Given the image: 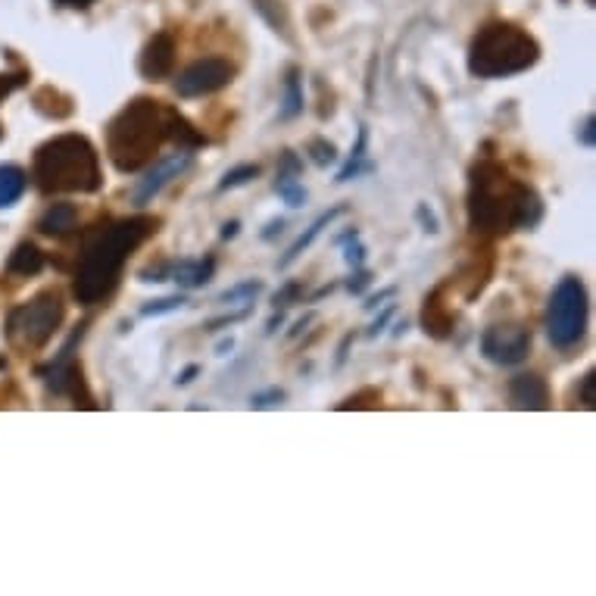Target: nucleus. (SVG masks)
I'll use <instances>...</instances> for the list:
<instances>
[{
    "label": "nucleus",
    "mask_w": 596,
    "mask_h": 596,
    "mask_svg": "<svg viewBox=\"0 0 596 596\" xmlns=\"http://www.w3.org/2000/svg\"><path fill=\"white\" fill-rule=\"evenodd\" d=\"M166 141L194 150L203 144V135L178 110L153 97H138L125 103L107 125V157L122 175H132L150 166Z\"/></svg>",
    "instance_id": "1"
},
{
    "label": "nucleus",
    "mask_w": 596,
    "mask_h": 596,
    "mask_svg": "<svg viewBox=\"0 0 596 596\" xmlns=\"http://www.w3.org/2000/svg\"><path fill=\"white\" fill-rule=\"evenodd\" d=\"M160 231L157 216H128L116 222L94 225L79 250V263L72 275V294L82 306H97L107 300L116 288L122 269L147 238Z\"/></svg>",
    "instance_id": "2"
},
{
    "label": "nucleus",
    "mask_w": 596,
    "mask_h": 596,
    "mask_svg": "<svg viewBox=\"0 0 596 596\" xmlns=\"http://www.w3.org/2000/svg\"><path fill=\"white\" fill-rule=\"evenodd\" d=\"M469 228L481 238H503L512 231H531L543 219L540 194L509 175L494 160H478L469 169Z\"/></svg>",
    "instance_id": "3"
},
{
    "label": "nucleus",
    "mask_w": 596,
    "mask_h": 596,
    "mask_svg": "<svg viewBox=\"0 0 596 596\" xmlns=\"http://www.w3.org/2000/svg\"><path fill=\"white\" fill-rule=\"evenodd\" d=\"M32 178L41 194H97L103 188L97 147L75 132H63L35 150Z\"/></svg>",
    "instance_id": "4"
},
{
    "label": "nucleus",
    "mask_w": 596,
    "mask_h": 596,
    "mask_svg": "<svg viewBox=\"0 0 596 596\" xmlns=\"http://www.w3.org/2000/svg\"><path fill=\"white\" fill-rule=\"evenodd\" d=\"M540 60V44L515 22H487L469 44V72L475 79H512Z\"/></svg>",
    "instance_id": "5"
},
{
    "label": "nucleus",
    "mask_w": 596,
    "mask_h": 596,
    "mask_svg": "<svg viewBox=\"0 0 596 596\" xmlns=\"http://www.w3.org/2000/svg\"><path fill=\"white\" fill-rule=\"evenodd\" d=\"M63 316H66V303L60 291H41L38 297L10 309L7 341L22 353H35L50 344V338L63 325Z\"/></svg>",
    "instance_id": "6"
},
{
    "label": "nucleus",
    "mask_w": 596,
    "mask_h": 596,
    "mask_svg": "<svg viewBox=\"0 0 596 596\" xmlns=\"http://www.w3.org/2000/svg\"><path fill=\"white\" fill-rule=\"evenodd\" d=\"M590 300L587 288L578 275H565L547 303V338L556 350H572L584 341L587 334Z\"/></svg>",
    "instance_id": "7"
},
{
    "label": "nucleus",
    "mask_w": 596,
    "mask_h": 596,
    "mask_svg": "<svg viewBox=\"0 0 596 596\" xmlns=\"http://www.w3.org/2000/svg\"><path fill=\"white\" fill-rule=\"evenodd\" d=\"M235 82V66L222 57H203L191 63L185 72L175 79V94L178 97H206L228 88Z\"/></svg>",
    "instance_id": "8"
},
{
    "label": "nucleus",
    "mask_w": 596,
    "mask_h": 596,
    "mask_svg": "<svg viewBox=\"0 0 596 596\" xmlns=\"http://www.w3.org/2000/svg\"><path fill=\"white\" fill-rule=\"evenodd\" d=\"M531 353V331L525 325H490L481 334V356L494 366H518Z\"/></svg>",
    "instance_id": "9"
},
{
    "label": "nucleus",
    "mask_w": 596,
    "mask_h": 596,
    "mask_svg": "<svg viewBox=\"0 0 596 596\" xmlns=\"http://www.w3.org/2000/svg\"><path fill=\"white\" fill-rule=\"evenodd\" d=\"M194 163V153L185 150V147H178L175 153H169V157L157 160L153 163V169H147V175L138 181V188H135V206H147L153 197H157L169 181H175L178 175H185Z\"/></svg>",
    "instance_id": "10"
},
{
    "label": "nucleus",
    "mask_w": 596,
    "mask_h": 596,
    "mask_svg": "<svg viewBox=\"0 0 596 596\" xmlns=\"http://www.w3.org/2000/svg\"><path fill=\"white\" fill-rule=\"evenodd\" d=\"M175 69V38L169 32H157L141 50L138 72L147 82H163Z\"/></svg>",
    "instance_id": "11"
},
{
    "label": "nucleus",
    "mask_w": 596,
    "mask_h": 596,
    "mask_svg": "<svg viewBox=\"0 0 596 596\" xmlns=\"http://www.w3.org/2000/svg\"><path fill=\"white\" fill-rule=\"evenodd\" d=\"M303 160L297 157L294 150H284L281 160H278V172H275V194L291 206V210H300L306 203V188H303Z\"/></svg>",
    "instance_id": "12"
},
{
    "label": "nucleus",
    "mask_w": 596,
    "mask_h": 596,
    "mask_svg": "<svg viewBox=\"0 0 596 596\" xmlns=\"http://www.w3.org/2000/svg\"><path fill=\"white\" fill-rule=\"evenodd\" d=\"M509 403L512 409H531V412L550 409V384L534 372L515 375L509 381Z\"/></svg>",
    "instance_id": "13"
},
{
    "label": "nucleus",
    "mask_w": 596,
    "mask_h": 596,
    "mask_svg": "<svg viewBox=\"0 0 596 596\" xmlns=\"http://www.w3.org/2000/svg\"><path fill=\"white\" fill-rule=\"evenodd\" d=\"M216 275V259L203 256V259H178V263H169V281H175L178 288L185 291H197L203 284H210Z\"/></svg>",
    "instance_id": "14"
},
{
    "label": "nucleus",
    "mask_w": 596,
    "mask_h": 596,
    "mask_svg": "<svg viewBox=\"0 0 596 596\" xmlns=\"http://www.w3.org/2000/svg\"><path fill=\"white\" fill-rule=\"evenodd\" d=\"M422 325L425 331L431 334V338L437 341H444L453 334V325H456V316H453V309L444 303V288H437L425 297V306H422Z\"/></svg>",
    "instance_id": "15"
},
{
    "label": "nucleus",
    "mask_w": 596,
    "mask_h": 596,
    "mask_svg": "<svg viewBox=\"0 0 596 596\" xmlns=\"http://www.w3.org/2000/svg\"><path fill=\"white\" fill-rule=\"evenodd\" d=\"M347 210H350L347 203H341V206H331V210H325V213H322V216H319V219H316L313 225H309V228L303 231V235H300V238H297V241H294V244L288 247V253H284V256L278 259V269H288V266H294L297 259L303 256V250H309V247H313V241H316V238L322 235V228H328V225H331L334 219H341V216H344Z\"/></svg>",
    "instance_id": "16"
},
{
    "label": "nucleus",
    "mask_w": 596,
    "mask_h": 596,
    "mask_svg": "<svg viewBox=\"0 0 596 596\" xmlns=\"http://www.w3.org/2000/svg\"><path fill=\"white\" fill-rule=\"evenodd\" d=\"M75 225H79V213L72 203H50L38 219V231L47 238H66L69 231H75Z\"/></svg>",
    "instance_id": "17"
},
{
    "label": "nucleus",
    "mask_w": 596,
    "mask_h": 596,
    "mask_svg": "<svg viewBox=\"0 0 596 596\" xmlns=\"http://www.w3.org/2000/svg\"><path fill=\"white\" fill-rule=\"evenodd\" d=\"M44 266H47V256H44V250L35 247L32 241H22V244L10 253V259H7V272H10V275H19V278H32V275H38Z\"/></svg>",
    "instance_id": "18"
},
{
    "label": "nucleus",
    "mask_w": 596,
    "mask_h": 596,
    "mask_svg": "<svg viewBox=\"0 0 596 596\" xmlns=\"http://www.w3.org/2000/svg\"><path fill=\"white\" fill-rule=\"evenodd\" d=\"M29 188V172L13 166V163H4L0 166V210H7V206H16Z\"/></svg>",
    "instance_id": "19"
},
{
    "label": "nucleus",
    "mask_w": 596,
    "mask_h": 596,
    "mask_svg": "<svg viewBox=\"0 0 596 596\" xmlns=\"http://www.w3.org/2000/svg\"><path fill=\"white\" fill-rule=\"evenodd\" d=\"M303 79H300V69H291L288 79H284V94H281V107H278V119L281 122H291L303 113Z\"/></svg>",
    "instance_id": "20"
},
{
    "label": "nucleus",
    "mask_w": 596,
    "mask_h": 596,
    "mask_svg": "<svg viewBox=\"0 0 596 596\" xmlns=\"http://www.w3.org/2000/svg\"><path fill=\"white\" fill-rule=\"evenodd\" d=\"M366 150H369V132H366V128H359V138H356V147L350 150V160L344 163L338 178H334L338 185H344V181H350V178H356L362 172H372V166L366 163Z\"/></svg>",
    "instance_id": "21"
},
{
    "label": "nucleus",
    "mask_w": 596,
    "mask_h": 596,
    "mask_svg": "<svg viewBox=\"0 0 596 596\" xmlns=\"http://www.w3.org/2000/svg\"><path fill=\"white\" fill-rule=\"evenodd\" d=\"M256 178H259V166H256V163H244V166L228 169L225 178L219 181V194L235 191V188H241V185H250V181H256Z\"/></svg>",
    "instance_id": "22"
},
{
    "label": "nucleus",
    "mask_w": 596,
    "mask_h": 596,
    "mask_svg": "<svg viewBox=\"0 0 596 596\" xmlns=\"http://www.w3.org/2000/svg\"><path fill=\"white\" fill-rule=\"evenodd\" d=\"M309 160H313L319 169H328V166L338 163V147H334L331 141H325V138L309 141Z\"/></svg>",
    "instance_id": "23"
},
{
    "label": "nucleus",
    "mask_w": 596,
    "mask_h": 596,
    "mask_svg": "<svg viewBox=\"0 0 596 596\" xmlns=\"http://www.w3.org/2000/svg\"><path fill=\"white\" fill-rule=\"evenodd\" d=\"M188 300L175 294V297H163V300H150L141 306V319H157V316H166V313H175V309H181Z\"/></svg>",
    "instance_id": "24"
},
{
    "label": "nucleus",
    "mask_w": 596,
    "mask_h": 596,
    "mask_svg": "<svg viewBox=\"0 0 596 596\" xmlns=\"http://www.w3.org/2000/svg\"><path fill=\"white\" fill-rule=\"evenodd\" d=\"M263 291V281H241V284H235V288H228L225 294H222V303H253V297Z\"/></svg>",
    "instance_id": "25"
},
{
    "label": "nucleus",
    "mask_w": 596,
    "mask_h": 596,
    "mask_svg": "<svg viewBox=\"0 0 596 596\" xmlns=\"http://www.w3.org/2000/svg\"><path fill=\"white\" fill-rule=\"evenodd\" d=\"M375 406H381V391H375V387H366V391L347 397L338 409H375Z\"/></svg>",
    "instance_id": "26"
},
{
    "label": "nucleus",
    "mask_w": 596,
    "mask_h": 596,
    "mask_svg": "<svg viewBox=\"0 0 596 596\" xmlns=\"http://www.w3.org/2000/svg\"><path fill=\"white\" fill-rule=\"evenodd\" d=\"M25 82H29V75L25 72H4L0 75V103H4L16 88H22ZM0 138H4V125H0Z\"/></svg>",
    "instance_id": "27"
},
{
    "label": "nucleus",
    "mask_w": 596,
    "mask_h": 596,
    "mask_svg": "<svg viewBox=\"0 0 596 596\" xmlns=\"http://www.w3.org/2000/svg\"><path fill=\"white\" fill-rule=\"evenodd\" d=\"M300 294H303V284H300V281H288V284H284V288L275 294V303H272V306H275V309H288Z\"/></svg>",
    "instance_id": "28"
},
{
    "label": "nucleus",
    "mask_w": 596,
    "mask_h": 596,
    "mask_svg": "<svg viewBox=\"0 0 596 596\" xmlns=\"http://www.w3.org/2000/svg\"><path fill=\"white\" fill-rule=\"evenodd\" d=\"M281 400H284L281 387H269V391H263V394H253L250 406H253V409H269V406H278Z\"/></svg>",
    "instance_id": "29"
},
{
    "label": "nucleus",
    "mask_w": 596,
    "mask_h": 596,
    "mask_svg": "<svg viewBox=\"0 0 596 596\" xmlns=\"http://www.w3.org/2000/svg\"><path fill=\"white\" fill-rule=\"evenodd\" d=\"M593 384H596V375H593V372H587V375H584V381H581V406H584V409H593V403H596V397H593Z\"/></svg>",
    "instance_id": "30"
},
{
    "label": "nucleus",
    "mask_w": 596,
    "mask_h": 596,
    "mask_svg": "<svg viewBox=\"0 0 596 596\" xmlns=\"http://www.w3.org/2000/svg\"><path fill=\"white\" fill-rule=\"evenodd\" d=\"M369 281H372V272H366V269H356V275L347 281V288H350V294H362L369 288Z\"/></svg>",
    "instance_id": "31"
},
{
    "label": "nucleus",
    "mask_w": 596,
    "mask_h": 596,
    "mask_svg": "<svg viewBox=\"0 0 596 596\" xmlns=\"http://www.w3.org/2000/svg\"><path fill=\"white\" fill-rule=\"evenodd\" d=\"M344 259H347V266H353V269H362V263H366V247L353 241V244L347 247Z\"/></svg>",
    "instance_id": "32"
},
{
    "label": "nucleus",
    "mask_w": 596,
    "mask_h": 596,
    "mask_svg": "<svg viewBox=\"0 0 596 596\" xmlns=\"http://www.w3.org/2000/svg\"><path fill=\"white\" fill-rule=\"evenodd\" d=\"M250 316V309H241V313H235V316H222V319H213L210 325H206V331H219V328H225V325H235V322H244Z\"/></svg>",
    "instance_id": "33"
},
{
    "label": "nucleus",
    "mask_w": 596,
    "mask_h": 596,
    "mask_svg": "<svg viewBox=\"0 0 596 596\" xmlns=\"http://www.w3.org/2000/svg\"><path fill=\"white\" fill-rule=\"evenodd\" d=\"M593 138H596V119H593V116H587V119H584V125H581L578 141H581L584 147H593Z\"/></svg>",
    "instance_id": "34"
},
{
    "label": "nucleus",
    "mask_w": 596,
    "mask_h": 596,
    "mask_svg": "<svg viewBox=\"0 0 596 596\" xmlns=\"http://www.w3.org/2000/svg\"><path fill=\"white\" fill-rule=\"evenodd\" d=\"M416 216H419V222L425 225V231H431V235H437V219H434V213L428 210V206L425 203H419V210H416Z\"/></svg>",
    "instance_id": "35"
},
{
    "label": "nucleus",
    "mask_w": 596,
    "mask_h": 596,
    "mask_svg": "<svg viewBox=\"0 0 596 596\" xmlns=\"http://www.w3.org/2000/svg\"><path fill=\"white\" fill-rule=\"evenodd\" d=\"M391 316H394V306H387V309H384V313H381V316L375 319V325L369 328V338H378V334L384 331V325H387V322H391Z\"/></svg>",
    "instance_id": "36"
},
{
    "label": "nucleus",
    "mask_w": 596,
    "mask_h": 596,
    "mask_svg": "<svg viewBox=\"0 0 596 596\" xmlns=\"http://www.w3.org/2000/svg\"><path fill=\"white\" fill-rule=\"evenodd\" d=\"M54 4L69 7V10H88L91 4H97V0H54Z\"/></svg>",
    "instance_id": "37"
},
{
    "label": "nucleus",
    "mask_w": 596,
    "mask_h": 596,
    "mask_svg": "<svg viewBox=\"0 0 596 596\" xmlns=\"http://www.w3.org/2000/svg\"><path fill=\"white\" fill-rule=\"evenodd\" d=\"M194 375H200V366H188L185 372H178L175 384H178V387H185V384H191V381H194Z\"/></svg>",
    "instance_id": "38"
},
{
    "label": "nucleus",
    "mask_w": 596,
    "mask_h": 596,
    "mask_svg": "<svg viewBox=\"0 0 596 596\" xmlns=\"http://www.w3.org/2000/svg\"><path fill=\"white\" fill-rule=\"evenodd\" d=\"M397 294V288H387V291H381V294H375V297H369V303H366V309H375V306H381V300H387V297H394Z\"/></svg>",
    "instance_id": "39"
},
{
    "label": "nucleus",
    "mask_w": 596,
    "mask_h": 596,
    "mask_svg": "<svg viewBox=\"0 0 596 596\" xmlns=\"http://www.w3.org/2000/svg\"><path fill=\"white\" fill-rule=\"evenodd\" d=\"M281 228H284V222H281V219H275V222H269V228L263 231V241H272L275 235H281Z\"/></svg>",
    "instance_id": "40"
},
{
    "label": "nucleus",
    "mask_w": 596,
    "mask_h": 596,
    "mask_svg": "<svg viewBox=\"0 0 596 596\" xmlns=\"http://www.w3.org/2000/svg\"><path fill=\"white\" fill-rule=\"evenodd\" d=\"M238 228H241L238 222H225V225H222V241L235 238V235H238Z\"/></svg>",
    "instance_id": "41"
},
{
    "label": "nucleus",
    "mask_w": 596,
    "mask_h": 596,
    "mask_svg": "<svg viewBox=\"0 0 596 596\" xmlns=\"http://www.w3.org/2000/svg\"><path fill=\"white\" fill-rule=\"evenodd\" d=\"M350 241H359V231L356 228H350V231H344L341 238H334V244H350Z\"/></svg>",
    "instance_id": "42"
}]
</instances>
